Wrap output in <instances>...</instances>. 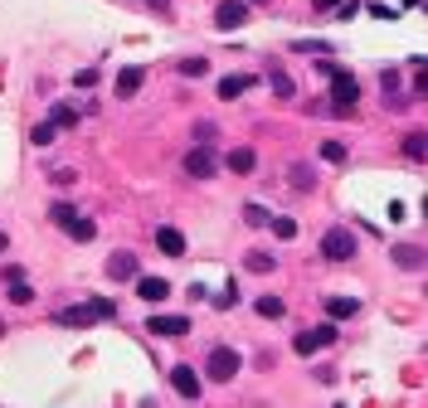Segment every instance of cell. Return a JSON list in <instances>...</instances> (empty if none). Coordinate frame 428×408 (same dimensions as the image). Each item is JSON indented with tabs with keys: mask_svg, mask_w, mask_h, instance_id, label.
<instances>
[{
	"mask_svg": "<svg viewBox=\"0 0 428 408\" xmlns=\"http://www.w3.org/2000/svg\"><path fill=\"white\" fill-rule=\"evenodd\" d=\"M292 190H312V170L307 166H292Z\"/></svg>",
	"mask_w": 428,
	"mask_h": 408,
	"instance_id": "obj_30",
	"label": "cell"
},
{
	"mask_svg": "<svg viewBox=\"0 0 428 408\" xmlns=\"http://www.w3.org/2000/svg\"><path fill=\"white\" fill-rule=\"evenodd\" d=\"M49 126H54V131H69V126H78V107H69V102H54V112H49Z\"/></svg>",
	"mask_w": 428,
	"mask_h": 408,
	"instance_id": "obj_17",
	"label": "cell"
},
{
	"mask_svg": "<svg viewBox=\"0 0 428 408\" xmlns=\"http://www.w3.org/2000/svg\"><path fill=\"white\" fill-rule=\"evenodd\" d=\"M248 88H253V78H248V73H229V78H219V98H224V102L243 98Z\"/></svg>",
	"mask_w": 428,
	"mask_h": 408,
	"instance_id": "obj_15",
	"label": "cell"
},
{
	"mask_svg": "<svg viewBox=\"0 0 428 408\" xmlns=\"http://www.w3.org/2000/svg\"><path fill=\"white\" fill-rule=\"evenodd\" d=\"M107 277H112V282H136V277H141V272H136V253L117 248V253L107 258Z\"/></svg>",
	"mask_w": 428,
	"mask_h": 408,
	"instance_id": "obj_9",
	"label": "cell"
},
{
	"mask_svg": "<svg viewBox=\"0 0 428 408\" xmlns=\"http://www.w3.org/2000/svg\"><path fill=\"white\" fill-rule=\"evenodd\" d=\"M243 20H248V0H219L214 5V24L219 29H238Z\"/></svg>",
	"mask_w": 428,
	"mask_h": 408,
	"instance_id": "obj_8",
	"label": "cell"
},
{
	"mask_svg": "<svg viewBox=\"0 0 428 408\" xmlns=\"http://www.w3.org/2000/svg\"><path fill=\"white\" fill-rule=\"evenodd\" d=\"M73 83H78V88H93V83H98V68H83V73H73Z\"/></svg>",
	"mask_w": 428,
	"mask_h": 408,
	"instance_id": "obj_32",
	"label": "cell"
},
{
	"mask_svg": "<svg viewBox=\"0 0 428 408\" xmlns=\"http://www.w3.org/2000/svg\"><path fill=\"white\" fill-rule=\"evenodd\" d=\"M214 170H219V156H214L210 146H195V151H185V175H190V180H210Z\"/></svg>",
	"mask_w": 428,
	"mask_h": 408,
	"instance_id": "obj_7",
	"label": "cell"
},
{
	"mask_svg": "<svg viewBox=\"0 0 428 408\" xmlns=\"http://www.w3.org/2000/svg\"><path fill=\"white\" fill-rule=\"evenodd\" d=\"M10 302H15V306H29V302H34V292H29L24 282H10Z\"/></svg>",
	"mask_w": 428,
	"mask_h": 408,
	"instance_id": "obj_29",
	"label": "cell"
},
{
	"mask_svg": "<svg viewBox=\"0 0 428 408\" xmlns=\"http://www.w3.org/2000/svg\"><path fill=\"white\" fill-rule=\"evenodd\" d=\"M253 311H258L263 321H283V316H287V302H283V297H258Z\"/></svg>",
	"mask_w": 428,
	"mask_h": 408,
	"instance_id": "obj_20",
	"label": "cell"
},
{
	"mask_svg": "<svg viewBox=\"0 0 428 408\" xmlns=\"http://www.w3.org/2000/svg\"><path fill=\"white\" fill-rule=\"evenodd\" d=\"M243 268H248V272H258V277H268V272L278 268V258H273V253H263V248H253V253L243 258Z\"/></svg>",
	"mask_w": 428,
	"mask_h": 408,
	"instance_id": "obj_19",
	"label": "cell"
},
{
	"mask_svg": "<svg viewBox=\"0 0 428 408\" xmlns=\"http://www.w3.org/2000/svg\"><path fill=\"white\" fill-rule=\"evenodd\" d=\"M394 263H399L404 272H419V268H424V253H419L414 243H399V248H394Z\"/></svg>",
	"mask_w": 428,
	"mask_h": 408,
	"instance_id": "obj_18",
	"label": "cell"
},
{
	"mask_svg": "<svg viewBox=\"0 0 428 408\" xmlns=\"http://www.w3.org/2000/svg\"><path fill=\"white\" fill-rule=\"evenodd\" d=\"M54 136H59V131H54L49 122H39V126L29 131V141H34V146H54Z\"/></svg>",
	"mask_w": 428,
	"mask_h": 408,
	"instance_id": "obj_27",
	"label": "cell"
},
{
	"mask_svg": "<svg viewBox=\"0 0 428 408\" xmlns=\"http://www.w3.org/2000/svg\"><path fill=\"white\" fill-rule=\"evenodd\" d=\"M326 83H331V107H326V112H331V117H355V102H360V78H355V73H345V68H336Z\"/></svg>",
	"mask_w": 428,
	"mask_h": 408,
	"instance_id": "obj_1",
	"label": "cell"
},
{
	"mask_svg": "<svg viewBox=\"0 0 428 408\" xmlns=\"http://www.w3.org/2000/svg\"><path fill=\"white\" fill-rule=\"evenodd\" d=\"M243 219H248V224H253V228H263V224H268V219H273V214H268V209H263V204H243Z\"/></svg>",
	"mask_w": 428,
	"mask_h": 408,
	"instance_id": "obj_28",
	"label": "cell"
},
{
	"mask_svg": "<svg viewBox=\"0 0 428 408\" xmlns=\"http://www.w3.org/2000/svg\"><path fill=\"white\" fill-rule=\"evenodd\" d=\"M151 5H156V10H171V0H151Z\"/></svg>",
	"mask_w": 428,
	"mask_h": 408,
	"instance_id": "obj_35",
	"label": "cell"
},
{
	"mask_svg": "<svg viewBox=\"0 0 428 408\" xmlns=\"http://www.w3.org/2000/svg\"><path fill=\"white\" fill-rule=\"evenodd\" d=\"M326 345H336V321L312 326V330H297V340H292L297 355H317V350H326Z\"/></svg>",
	"mask_w": 428,
	"mask_h": 408,
	"instance_id": "obj_5",
	"label": "cell"
},
{
	"mask_svg": "<svg viewBox=\"0 0 428 408\" xmlns=\"http://www.w3.org/2000/svg\"><path fill=\"white\" fill-rule=\"evenodd\" d=\"M136 297L141 302H166L171 297V282L166 277H136Z\"/></svg>",
	"mask_w": 428,
	"mask_h": 408,
	"instance_id": "obj_14",
	"label": "cell"
},
{
	"mask_svg": "<svg viewBox=\"0 0 428 408\" xmlns=\"http://www.w3.org/2000/svg\"><path fill=\"white\" fill-rule=\"evenodd\" d=\"M268 228L287 243V238H297V219H287V214H278V219H268Z\"/></svg>",
	"mask_w": 428,
	"mask_h": 408,
	"instance_id": "obj_23",
	"label": "cell"
},
{
	"mask_svg": "<svg viewBox=\"0 0 428 408\" xmlns=\"http://www.w3.org/2000/svg\"><path fill=\"white\" fill-rule=\"evenodd\" d=\"M141 83H146V68H122L112 88H117V98H136V93H141Z\"/></svg>",
	"mask_w": 428,
	"mask_h": 408,
	"instance_id": "obj_12",
	"label": "cell"
},
{
	"mask_svg": "<svg viewBox=\"0 0 428 408\" xmlns=\"http://www.w3.org/2000/svg\"><path fill=\"white\" fill-rule=\"evenodd\" d=\"M0 335H5V321H0Z\"/></svg>",
	"mask_w": 428,
	"mask_h": 408,
	"instance_id": "obj_36",
	"label": "cell"
},
{
	"mask_svg": "<svg viewBox=\"0 0 428 408\" xmlns=\"http://www.w3.org/2000/svg\"><path fill=\"white\" fill-rule=\"evenodd\" d=\"M355 311H360L355 297H331V302H326V316H331V321H350Z\"/></svg>",
	"mask_w": 428,
	"mask_h": 408,
	"instance_id": "obj_21",
	"label": "cell"
},
{
	"mask_svg": "<svg viewBox=\"0 0 428 408\" xmlns=\"http://www.w3.org/2000/svg\"><path fill=\"white\" fill-rule=\"evenodd\" d=\"M73 214H78V209H73V204H54V209H49V219H54V224H59V228H64V224H69V219H73Z\"/></svg>",
	"mask_w": 428,
	"mask_h": 408,
	"instance_id": "obj_31",
	"label": "cell"
},
{
	"mask_svg": "<svg viewBox=\"0 0 428 408\" xmlns=\"http://www.w3.org/2000/svg\"><path fill=\"white\" fill-rule=\"evenodd\" d=\"M268 88H273L278 98H292V78H287V73H268Z\"/></svg>",
	"mask_w": 428,
	"mask_h": 408,
	"instance_id": "obj_26",
	"label": "cell"
},
{
	"mask_svg": "<svg viewBox=\"0 0 428 408\" xmlns=\"http://www.w3.org/2000/svg\"><path fill=\"white\" fill-rule=\"evenodd\" d=\"M312 5H317V10H336L341 0H312Z\"/></svg>",
	"mask_w": 428,
	"mask_h": 408,
	"instance_id": "obj_34",
	"label": "cell"
},
{
	"mask_svg": "<svg viewBox=\"0 0 428 408\" xmlns=\"http://www.w3.org/2000/svg\"><path fill=\"white\" fill-rule=\"evenodd\" d=\"M64 233H69V238H78V243H93V238H98V224H93V219H83V214H73V219L64 224Z\"/></svg>",
	"mask_w": 428,
	"mask_h": 408,
	"instance_id": "obj_16",
	"label": "cell"
},
{
	"mask_svg": "<svg viewBox=\"0 0 428 408\" xmlns=\"http://www.w3.org/2000/svg\"><path fill=\"white\" fill-rule=\"evenodd\" d=\"M171 389H176L180 399H200V374H195L190 365H176V370H171Z\"/></svg>",
	"mask_w": 428,
	"mask_h": 408,
	"instance_id": "obj_10",
	"label": "cell"
},
{
	"mask_svg": "<svg viewBox=\"0 0 428 408\" xmlns=\"http://www.w3.org/2000/svg\"><path fill=\"white\" fill-rule=\"evenodd\" d=\"M180 73H185V78H205L210 64H205V59H180Z\"/></svg>",
	"mask_w": 428,
	"mask_h": 408,
	"instance_id": "obj_25",
	"label": "cell"
},
{
	"mask_svg": "<svg viewBox=\"0 0 428 408\" xmlns=\"http://www.w3.org/2000/svg\"><path fill=\"white\" fill-rule=\"evenodd\" d=\"M146 330H151L156 340H180V335H190V316H166V311H156V316L146 321Z\"/></svg>",
	"mask_w": 428,
	"mask_h": 408,
	"instance_id": "obj_6",
	"label": "cell"
},
{
	"mask_svg": "<svg viewBox=\"0 0 428 408\" xmlns=\"http://www.w3.org/2000/svg\"><path fill=\"white\" fill-rule=\"evenodd\" d=\"M234 297H238V292H234V287H224V292L214 297V306H219V311H229V306H234Z\"/></svg>",
	"mask_w": 428,
	"mask_h": 408,
	"instance_id": "obj_33",
	"label": "cell"
},
{
	"mask_svg": "<svg viewBox=\"0 0 428 408\" xmlns=\"http://www.w3.org/2000/svg\"><path fill=\"white\" fill-rule=\"evenodd\" d=\"M112 316H117V306L107 302V297H93V302H78V306L54 311L59 326H98V321H112Z\"/></svg>",
	"mask_w": 428,
	"mask_h": 408,
	"instance_id": "obj_2",
	"label": "cell"
},
{
	"mask_svg": "<svg viewBox=\"0 0 428 408\" xmlns=\"http://www.w3.org/2000/svg\"><path fill=\"white\" fill-rule=\"evenodd\" d=\"M238 365H243V360H238V350H234V345H214L210 360H205V374H210L214 384H229V379L238 374Z\"/></svg>",
	"mask_w": 428,
	"mask_h": 408,
	"instance_id": "obj_4",
	"label": "cell"
},
{
	"mask_svg": "<svg viewBox=\"0 0 428 408\" xmlns=\"http://www.w3.org/2000/svg\"><path fill=\"white\" fill-rule=\"evenodd\" d=\"M224 166H229L234 175H253V166H258V156H253V146H234V151L224 156Z\"/></svg>",
	"mask_w": 428,
	"mask_h": 408,
	"instance_id": "obj_13",
	"label": "cell"
},
{
	"mask_svg": "<svg viewBox=\"0 0 428 408\" xmlns=\"http://www.w3.org/2000/svg\"><path fill=\"white\" fill-rule=\"evenodd\" d=\"M355 248H360V243H355L350 228H326V233H321V258H326V263H350Z\"/></svg>",
	"mask_w": 428,
	"mask_h": 408,
	"instance_id": "obj_3",
	"label": "cell"
},
{
	"mask_svg": "<svg viewBox=\"0 0 428 408\" xmlns=\"http://www.w3.org/2000/svg\"><path fill=\"white\" fill-rule=\"evenodd\" d=\"M156 248H161L166 258H180V253H185V233L171 228V224H161V228H156Z\"/></svg>",
	"mask_w": 428,
	"mask_h": 408,
	"instance_id": "obj_11",
	"label": "cell"
},
{
	"mask_svg": "<svg viewBox=\"0 0 428 408\" xmlns=\"http://www.w3.org/2000/svg\"><path fill=\"white\" fill-rule=\"evenodd\" d=\"M404 156L409 161H424V131H409L404 136Z\"/></svg>",
	"mask_w": 428,
	"mask_h": 408,
	"instance_id": "obj_24",
	"label": "cell"
},
{
	"mask_svg": "<svg viewBox=\"0 0 428 408\" xmlns=\"http://www.w3.org/2000/svg\"><path fill=\"white\" fill-rule=\"evenodd\" d=\"M321 161L326 166H345V141H321Z\"/></svg>",
	"mask_w": 428,
	"mask_h": 408,
	"instance_id": "obj_22",
	"label": "cell"
}]
</instances>
